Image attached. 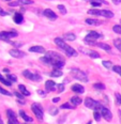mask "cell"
Returning a JSON list of instances; mask_svg holds the SVG:
<instances>
[{
    "instance_id": "7bdbcfd3",
    "label": "cell",
    "mask_w": 121,
    "mask_h": 124,
    "mask_svg": "<svg viewBox=\"0 0 121 124\" xmlns=\"http://www.w3.org/2000/svg\"><path fill=\"white\" fill-rule=\"evenodd\" d=\"M8 14H9V13H8V12H4L3 9L0 7V16H7Z\"/></svg>"
},
{
    "instance_id": "277c9868",
    "label": "cell",
    "mask_w": 121,
    "mask_h": 124,
    "mask_svg": "<svg viewBox=\"0 0 121 124\" xmlns=\"http://www.w3.org/2000/svg\"><path fill=\"white\" fill-rule=\"evenodd\" d=\"M85 106H86L87 108H90V109H93V110H97V111H99L100 108L102 107V105L100 104L97 101L92 100L91 97H87V99L85 100Z\"/></svg>"
},
{
    "instance_id": "e575fe53",
    "label": "cell",
    "mask_w": 121,
    "mask_h": 124,
    "mask_svg": "<svg viewBox=\"0 0 121 124\" xmlns=\"http://www.w3.org/2000/svg\"><path fill=\"white\" fill-rule=\"evenodd\" d=\"M102 64H103V66H105L106 69H112L113 68V63L110 61H103Z\"/></svg>"
},
{
    "instance_id": "11a10c76",
    "label": "cell",
    "mask_w": 121,
    "mask_h": 124,
    "mask_svg": "<svg viewBox=\"0 0 121 124\" xmlns=\"http://www.w3.org/2000/svg\"><path fill=\"white\" fill-rule=\"evenodd\" d=\"M6 1H11V0H6Z\"/></svg>"
},
{
    "instance_id": "4dcf8cb0",
    "label": "cell",
    "mask_w": 121,
    "mask_h": 124,
    "mask_svg": "<svg viewBox=\"0 0 121 124\" xmlns=\"http://www.w3.org/2000/svg\"><path fill=\"white\" fill-rule=\"evenodd\" d=\"M19 3V6H27V4H32V0H17Z\"/></svg>"
},
{
    "instance_id": "4316f807",
    "label": "cell",
    "mask_w": 121,
    "mask_h": 124,
    "mask_svg": "<svg viewBox=\"0 0 121 124\" xmlns=\"http://www.w3.org/2000/svg\"><path fill=\"white\" fill-rule=\"evenodd\" d=\"M75 34H73V33H66V34H64V40L65 41H75Z\"/></svg>"
},
{
    "instance_id": "7dc6e473",
    "label": "cell",
    "mask_w": 121,
    "mask_h": 124,
    "mask_svg": "<svg viewBox=\"0 0 121 124\" xmlns=\"http://www.w3.org/2000/svg\"><path fill=\"white\" fill-rule=\"evenodd\" d=\"M59 101H60V97H55V99L53 100V102H54V103H58Z\"/></svg>"
},
{
    "instance_id": "6f0895ef",
    "label": "cell",
    "mask_w": 121,
    "mask_h": 124,
    "mask_svg": "<svg viewBox=\"0 0 121 124\" xmlns=\"http://www.w3.org/2000/svg\"><path fill=\"white\" fill-rule=\"evenodd\" d=\"M25 124H26V123H25Z\"/></svg>"
},
{
    "instance_id": "30bf717a",
    "label": "cell",
    "mask_w": 121,
    "mask_h": 124,
    "mask_svg": "<svg viewBox=\"0 0 121 124\" xmlns=\"http://www.w3.org/2000/svg\"><path fill=\"white\" fill-rule=\"evenodd\" d=\"M100 38H102V34L97 32V31H90L88 34L86 35L87 40H91V41H97V39H100Z\"/></svg>"
},
{
    "instance_id": "d4e9b609",
    "label": "cell",
    "mask_w": 121,
    "mask_h": 124,
    "mask_svg": "<svg viewBox=\"0 0 121 124\" xmlns=\"http://www.w3.org/2000/svg\"><path fill=\"white\" fill-rule=\"evenodd\" d=\"M71 103L73 104L74 106H76V105H79L81 103V99L79 96H73L71 99Z\"/></svg>"
},
{
    "instance_id": "ba28073f",
    "label": "cell",
    "mask_w": 121,
    "mask_h": 124,
    "mask_svg": "<svg viewBox=\"0 0 121 124\" xmlns=\"http://www.w3.org/2000/svg\"><path fill=\"white\" fill-rule=\"evenodd\" d=\"M7 116H8V119H9L10 122H12L14 124H18V120H17L16 113L13 111L12 109H8L7 110Z\"/></svg>"
},
{
    "instance_id": "f35d334b",
    "label": "cell",
    "mask_w": 121,
    "mask_h": 124,
    "mask_svg": "<svg viewBox=\"0 0 121 124\" xmlns=\"http://www.w3.org/2000/svg\"><path fill=\"white\" fill-rule=\"evenodd\" d=\"M7 78H8V79H9V80H10V81H11V82H15V81H16V80H17V79H16V77H15V76H14V75H11V74H8Z\"/></svg>"
},
{
    "instance_id": "f6af8a7d",
    "label": "cell",
    "mask_w": 121,
    "mask_h": 124,
    "mask_svg": "<svg viewBox=\"0 0 121 124\" xmlns=\"http://www.w3.org/2000/svg\"><path fill=\"white\" fill-rule=\"evenodd\" d=\"M32 80H35V81H40L41 80V76L38 74H34V76H33V79Z\"/></svg>"
},
{
    "instance_id": "3957f363",
    "label": "cell",
    "mask_w": 121,
    "mask_h": 124,
    "mask_svg": "<svg viewBox=\"0 0 121 124\" xmlns=\"http://www.w3.org/2000/svg\"><path fill=\"white\" fill-rule=\"evenodd\" d=\"M71 74H72V76H73L74 78L78 79V80H81V81L87 82V81L89 80V79H88V76H87V74L85 73V72L81 71V70H78V69H72Z\"/></svg>"
},
{
    "instance_id": "d590c367",
    "label": "cell",
    "mask_w": 121,
    "mask_h": 124,
    "mask_svg": "<svg viewBox=\"0 0 121 124\" xmlns=\"http://www.w3.org/2000/svg\"><path fill=\"white\" fill-rule=\"evenodd\" d=\"M115 97H116V104H117V105H121V94H120V93H116Z\"/></svg>"
},
{
    "instance_id": "9f6ffc18",
    "label": "cell",
    "mask_w": 121,
    "mask_h": 124,
    "mask_svg": "<svg viewBox=\"0 0 121 124\" xmlns=\"http://www.w3.org/2000/svg\"><path fill=\"white\" fill-rule=\"evenodd\" d=\"M120 23H121V19H120Z\"/></svg>"
},
{
    "instance_id": "ab89813d",
    "label": "cell",
    "mask_w": 121,
    "mask_h": 124,
    "mask_svg": "<svg viewBox=\"0 0 121 124\" xmlns=\"http://www.w3.org/2000/svg\"><path fill=\"white\" fill-rule=\"evenodd\" d=\"M49 112H50L51 116H56L58 113V109H57V108H55V107H51L49 109Z\"/></svg>"
},
{
    "instance_id": "816d5d0a",
    "label": "cell",
    "mask_w": 121,
    "mask_h": 124,
    "mask_svg": "<svg viewBox=\"0 0 121 124\" xmlns=\"http://www.w3.org/2000/svg\"><path fill=\"white\" fill-rule=\"evenodd\" d=\"M0 124H3V122H2V120H1V118H0Z\"/></svg>"
},
{
    "instance_id": "484cf974",
    "label": "cell",
    "mask_w": 121,
    "mask_h": 124,
    "mask_svg": "<svg viewBox=\"0 0 121 124\" xmlns=\"http://www.w3.org/2000/svg\"><path fill=\"white\" fill-rule=\"evenodd\" d=\"M0 81H1L2 84L4 85V86H8V87H10V86H11V85H12V82L10 81L8 78H4V77L2 76L1 74H0Z\"/></svg>"
},
{
    "instance_id": "7402d4cb",
    "label": "cell",
    "mask_w": 121,
    "mask_h": 124,
    "mask_svg": "<svg viewBox=\"0 0 121 124\" xmlns=\"http://www.w3.org/2000/svg\"><path fill=\"white\" fill-rule=\"evenodd\" d=\"M18 89H19V91L22 92V94H24L25 96H29V95H30V92L28 91L27 89H26V87L24 86V85H19Z\"/></svg>"
},
{
    "instance_id": "ffe728a7",
    "label": "cell",
    "mask_w": 121,
    "mask_h": 124,
    "mask_svg": "<svg viewBox=\"0 0 121 124\" xmlns=\"http://www.w3.org/2000/svg\"><path fill=\"white\" fill-rule=\"evenodd\" d=\"M19 116L24 119L26 122H32V118H30L29 116L26 115V112L24 111V110H19Z\"/></svg>"
},
{
    "instance_id": "9c48e42d",
    "label": "cell",
    "mask_w": 121,
    "mask_h": 124,
    "mask_svg": "<svg viewBox=\"0 0 121 124\" xmlns=\"http://www.w3.org/2000/svg\"><path fill=\"white\" fill-rule=\"evenodd\" d=\"M79 50H81V53H84L85 55H87V56L91 57V58H93V59H97V58H100V55L97 53V51L90 50V49H85V48H83V47L79 48Z\"/></svg>"
},
{
    "instance_id": "9a60e30c",
    "label": "cell",
    "mask_w": 121,
    "mask_h": 124,
    "mask_svg": "<svg viewBox=\"0 0 121 124\" xmlns=\"http://www.w3.org/2000/svg\"><path fill=\"white\" fill-rule=\"evenodd\" d=\"M71 89H72V91H74V92H76V93H79V94H81V93H84V92H85L84 87L81 86V85H78V84L73 85Z\"/></svg>"
},
{
    "instance_id": "6da1fadb",
    "label": "cell",
    "mask_w": 121,
    "mask_h": 124,
    "mask_svg": "<svg viewBox=\"0 0 121 124\" xmlns=\"http://www.w3.org/2000/svg\"><path fill=\"white\" fill-rule=\"evenodd\" d=\"M45 56L47 57V58H49V60L51 62V65H53L55 69L60 70L64 65V59L60 54L56 53V51H47V53L45 54Z\"/></svg>"
},
{
    "instance_id": "1f68e13d",
    "label": "cell",
    "mask_w": 121,
    "mask_h": 124,
    "mask_svg": "<svg viewBox=\"0 0 121 124\" xmlns=\"http://www.w3.org/2000/svg\"><path fill=\"white\" fill-rule=\"evenodd\" d=\"M93 88H94V89H97V90H104L105 86L103 84H101V82H97V84L93 85Z\"/></svg>"
},
{
    "instance_id": "ee69618b",
    "label": "cell",
    "mask_w": 121,
    "mask_h": 124,
    "mask_svg": "<svg viewBox=\"0 0 121 124\" xmlns=\"http://www.w3.org/2000/svg\"><path fill=\"white\" fill-rule=\"evenodd\" d=\"M9 6H10V7H19V3H18V1L9 2Z\"/></svg>"
},
{
    "instance_id": "f5cc1de1",
    "label": "cell",
    "mask_w": 121,
    "mask_h": 124,
    "mask_svg": "<svg viewBox=\"0 0 121 124\" xmlns=\"http://www.w3.org/2000/svg\"><path fill=\"white\" fill-rule=\"evenodd\" d=\"M88 124H92V122H91V121H89V122H88Z\"/></svg>"
},
{
    "instance_id": "d6986e66",
    "label": "cell",
    "mask_w": 121,
    "mask_h": 124,
    "mask_svg": "<svg viewBox=\"0 0 121 124\" xmlns=\"http://www.w3.org/2000/svg\"><path fill=\"white\" fill-rule=\"evenodd\" d=\"M86 24L87 25H94V26H100L102 24V22L94 18H86Z\"/></svg>"
},
{
    "instance_id": "60d3db41",
    "label": "cell",
    "mask_w": 121,
    "mask_h": 124,
    "mask_svg": "<svg viewBox=\"0 0 121 124\" xmlns=\"http://www.w3.org/2000/svg\"><path fill=\"white\" fill-rule=\"evenodd\" d=\"M14 95L17 97V100H24V97H25V95L24 94H20V93H18V92H14Z\"/></svg>"
},
{
    "instance_id": "f1b7e54d",
    "label": "cell",
    "mask_w": 121,
    "mask_h": 124,
    "mask_svg": "<svg viewBox=\"0 0 121 124\" xmlns=\"http://www.w3.org/2000/svg\"><path fill=\"white\" fill-rule=\"evenodd\" d=\"M60 108H61V109H74V108H75V106H74V105H70L69 103H64L63 105L60 106Z\"/></svg>"
},
{
    "instance_id": "b9f144b4",
    "label": "cell",
    "mask_w": 121,
    "mask_h": 124,
    "mask_svg": "<svg viewBox=\"0 0 121 124\" xmlns=\"http://www.w3.org/2000/svg\"><path fill=\"white\" fill-rule=\"evenodd\" d=\"M57 87H58V91L59 92H62L63 90H64V85L63 84H59Z\"/></svg>"
},
{
    "instance_id": "7a4b0ae2",
    "label": "cell",
    "mask_w": 121,
    "mask_h": 124,
    "mask_svg": "<svg viewBox=\"0 0 121 124\" xmlns=\"http://www.w3.org/2000/svg\"><path fill=\"white\" fill-rule=\"evenodd\" d=\"M55 43H56V45L60 48V49H62L63 51H65V54L69 57H76L77 55H78V54H77V51L74 49V48H72L71 46L66 45V44L64 43V41L62 40V39L56 38L55 39Z\"/></svg>"
},
{
    "instance_id": "5bb4252c",
    "label": "cell",
    "mask_w": 121,
    "mask_h": 124,
    "mask_svg": "<svg viewBox=\"0 0 121 124\" xmlns=\"http://www.w3.org/2000/svg\"><path fill=\"white\" fill-rule=\"evenodd\" d=\"M100 16H103L105 18H113L114 13L109 11V10H100Z\"/></svg>"
},
{
    "instance_id": "603a6c76",
    "label": "cell",
    "mask_w": 121,
    "mask_h": 124,
    "mask_svg": "<svg viewBox=\"0 0 121 124\" xmlns=\"http://www.w3.org/2000/svg\"><path fill=\"white\" fill-rule=\"evenodd\" d=\"M23 75L26 77L27 79H30V80H32L33 79V76H34V74H32L31 72L29 71V70H25L24 72H23Z\"/></svg>"
},
{
    "instance_id": "7c38bea8",
    "label": "cell",
    "mask_w": 121,
    "mask_h": 124,
    "mask_svg": "<svg viewBox=\"0 0 121 124\" xmlns=\"http://www.w3.org/2000/svg\"><path fill=\"white\" fill-rule=\"evenodd\" d=\"M9 54L13 57V58H17V59L24 58V57H25V53H24V51H20V50L17 49V48H15V49H11L9 51Z\"/></svg>"
},
{
    "instance_id": "f546056e",
    "label": "cell",
    "mask_w": 121,
    "mask_h": 124,
    "mask_svg": "<svg viewBox=\"0 0 121 124\" xmlns=\"http://www.w3.org/2000/svg\"><path fill=\"white\" fill-rule=\"evenodd\" d=\"M101 117H102L101 112L97 111V110H94V112H93V118H94V120H96L97 122H99V121L101 120Z\"/></svg>"
},
{
    "instance_id": "bcb514c9",
    "label": "cell",
    "mask_w": 121,
    "mask_h": 124,
    "mask_svg": "<svg viewBox=\"0 0 121 124\" xmlns=\"http://www.w3.org/2000/svg\"><path fill=\"white\" fill-rule=\"evenodd\" d=\"M38 93H39V94H40V95H42V96H43V97H44V96H45V95H46V93H45V91H42V90H38Z\"/></svg>"
},
{
    "instance_id": "681fc988",
    "label": "cell",
    "mask_w": 121,
    "mask_h": 124,
    "mask_svg": "<svg viewBox=\"0 0 121 124\" xmlns=\"http://www.w3.org/2000/svg\"><path fill=\"white\" fill-rule=\"evenodd\" d=\"M3 72H4V73H7V74H9V72H10V71H9L8 69H4V70H3Z\"/></svg>"
},
{
    "instance_id": "e0dca14e",
    "label": "cell",
    "mask_w": 121,
    "mask_h": 124,
    "mask_svg": "<svg viewBox=\"0 0 121 124\" xmlns=\"http://www.w3.org/2000/svg\"><path fill=\"white\" fill-rule=\"evenodd\" d=\"M14 23L15 24H22L23 22H24V16H23V14H20V13H16V14L14 15Z\"/></svg>"
},
{
    "instance_id": "74e56055",
    "label": "cell",
    "mask_w": 121,
    "mask_h": 124,
    "mask_svg": "<svg viewBox=\"0 0 121 124\" xmlns=\"http://www.w3.org/2000/svg\"><path fill=\"white\" fill-rule=\"evenodd\" d=\"M0 93H1V94H3V95H8V96H11V92H9L8 90L3 89V88H1V87H0Z\"/></svg>"
},
{
    "instance_id": "8fae6325",
    "label": "cell",
    "mask_w": 121,
    "mask_h": 124,
    "mask_svg": "<svg viewBox=\"0 0 121 124\" xmlns=\"http://www.w3.org/2000/svg\"><path fill=\"white\" fill-rule=\"evenodd\" d=\"M43 15H44L45 17H47V18H49L51 20H55L57 19V14H56L54 11H51L50 9H46L43 11Z\"/></svg>"
},
{
    "instance_id": "8992f818",
    "label": "cell",
    "mask_w": 121,
    "mask_h": 124,
    "mask_svg": "<svg viewBox=\"0 0 121 124\" xmlns=\"http://www.w3.org/2000/svg\"><path fill=\"white\" fill-rule=\"evenodd\" d=\"M17 37V32L16 31H1L0 32V40L2 41H7L9 42L11 39Z\"/></svg>"
},
{
    "instance_id": "52a82bcc",
    "label": "cell",
    "mask_w": 121,
    "mask_h": 124,
    "mask_svg": "<svg viewBox=\"0 0 121 124\" xmlns=\"http://www.w3.org/2000/svg\"><path fill=\"white\" fill-rule=\"evenodd\" d=\"M99 111L101 112L102 117L104 118L106 121H112L113 115H112V112H110V110L108 109V108H106V107H104V106H102V107L100 108Z\"/></svg>"
},
{
    "instance_id": "83f0119b",
    "label": "cell",
    "mask_w": 121,
    "mask_h": 124,
    "mask_svg": "<svg viewBox=\"0 0 121 124\" xmlns=\"http://www.w3.org/2000/svg\"><path fill=\"white\" fill-rule=\"evenodd\" d=\"M114 45L119 51H121V39H116L114 41Z\"/></svg>"
},
{
    "instance_id": "ac0fdd59",
    "label": "cell",
    "mask_w": 121,
    "mask_h": 124,
    "mask_svg": "<svg viewBox=\"0 0 121 124\" xmlns=\"http://www.w3.org/2000/svg\"><path fill=\"white\" fill-rule=\"evenodd\" d=\"M88 1L91 3L92 7H100L101 4H107L106 1H104V0H88Z\"/></svg>"
},
{
    "instance_id": "44dd1931",
    "label": "cell",
    "mask_w": 121,
    "mask_h": 124,
    "mask_svg": "<svg viewBox=\"0 0 121 124\" xmlns=\"http://www.w3.org/2000/svg\"><path fill=\"white\" fill-rule=\"evenodd\" d=\"M62 71L61 70H59V69H55V71H53L51 73H49V76L51 77H60V76H62Z\"/></svg>"
},
{
    "instance_id": "2e32d148",
    "label": "cell",
    "mask_w": 121,
    "mask_h": 124,
    "mask_svg": "<svg viewBox=\"0 0 121 124\" xmlns=\"http://www.w3.org/2000/svg\"><path fill=\"white\" fill-rule=\"evenodd\" d=\"M29 51H31V53L43 54V53H45V48L42 47V46H32V47L29 48Z\"/></svg>"
},
{
    "instance_id": "4fadbf2b",
    "label": "cell",
    "mask_w": 121,
    "mask_h": 124,
    "mask_svg": "<svg viewBox=\"0 0 121 124\" xmlns=\"http://www.w3.org/2000/svg\"><path fill=\"white\" fill-rule=\"evenodd\" d=\"M56 87H57V85H56L55 81H53V80H47L45 82V88H46V91L47 92L55 91Z\"/></svg>"
},
{
    "instance_id": "c3c4849f",
    "label": "cell",
    "mask_w": 121,
    "mask_h": 124,
    "mask_svg": "<svg viewBox=\"0 0 121 124\" xmlns=\"http://www.w3.org/2000/svg\"><path fill=\"white\" fill-rule=\"evenodd\" d=\"M113 2H114L115 4H119L121 2V0H113Z\"/></svg>"
},
{
    "instance_id": "f907efd6",
    "label": "cell",
    "mask_w": 121,
    "mask_h": 124,
    "mask_svg": "<svg viewBox=\"0 0 121 124\" xmlns=\"http://www.w3.org/2000/svg\"><path fill=\"white\" fill-rule=\"evenodd\" d=\"M118 113H119V118H120V121H121V111H119Z\"/></svg>"
},
{
    "instance_id": "db71d44e",
    "label": "cell",
    "mask_w": 121,
    "mask_h": 124,
    "mask_svg": "<svg viewBox=\"0 0 121 124\" xmlns=\"http://www.w3.org/2000/svg\"><path fill=\"white\" fill-rule=\"evenodd\" d=\"M8 124H14V123H12V122H10V121H9V123H8Z\"/></svg>"
},
{
    "instance_id": "5b68a950",
    "label": "cell",
    "mask_w": 121,
    "mask_h": 124,
    "mask_svg": "<svg viewBox=\"0 0 121 124\" xmlns=\"http://www.w3.org/2000/svg\"><path fill=\"white\" fill-rule=\"evenodd\" d=\"M31 110L34 113V116L37 117L39 120H43V108L42 106L38 103H33L31 106Z\"/></svg>"
},
{
    "instance_id": "d6a6232c",
    "label": "cell",
    "mask_w": 121,
    "mask_h": 124,
    "mask_svg": "<svg viewBox=\"0 0 121 124\" xmlns=\"http://www.w3.org/2000/svg\"><path fill=\"white\" fill-rule=\"evenodd\" d=\"M57 8H58V10L60 11V13L62 15H65L66 14V9H65V7H64V6H62V4H59Z\"/></svg>"
},
{
    "instance_id": "836d02e7",
    "label": "cell",
    "mask_w": 121,
    "mask_h": 124,
    "mask_svg": "<svg viewBox=\"0 0 121 124\" xmlns=\"http://www.w3.org/2000/svg\"><path fill=\"white\" fill-rule=\"evenodd\" d=\"M113 30H114V32L118 33V34H121V26L120 25H115L114 27H113Z\"/></svg>"
},
{
    "instance_id": "cb8c5ba5",
    "label": "cell",
    "mask_w": 121,
    "mask_h": 124,
    "mask_svg": "<svg viewBox=\"0 0 121 124\" xmlns=\"http://www.w3.org/2000/svg\"><path fill=\"white\" fill-rule=\"evenodd\" d=\"M97 47H100L101 49H103V50H110V46L108 45V44H105V43H97Z\"/></svg>"
},
{
    "instance_id": "8d00e7d4",
    "label": "cell",
    "mask_w": 121,
    "mask_h": 124,
    "mask_svg": "<svg viewBox=\"0 0 121 124\" xmlns=\"http://www.w3.org/2000/svg\"><path fill=\"white\" fill-rule=\"evenodd\" d=\"M113 70H114V72H116V73L119 74L121 76V66L120 65H114L113 66Z\"/></svg>"
}]
</instances>
